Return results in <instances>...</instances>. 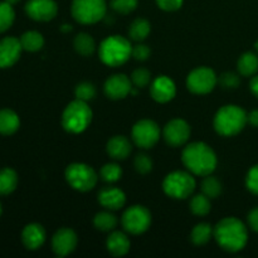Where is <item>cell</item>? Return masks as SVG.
<instances>
[{
    "mask_svg": "<svg viewBox=\"0 0 258 258\" xmlns=\"http://www.w3.org/2000/svg\"><path fill=\"white\" fill-rule=\"evenodd\" d=\"M3 213V207H2V203H0V216H2Z\"/></svg>",
    "mask_w": 258,
    "mask_h": 258,
    "instance_id": "7dc6e473",
    "label": "cell"
},
{
    "mask_svg": "<svg viewBox=\"0 0 258 258\" xmlns=\"http://www.w3.org/2000/svg\"><path fill=\"white\" fill-rule=\"evenodd\" d=\"M248 122L251 125L256 126L258 127V110H253L251 113L248 115Z\"/></svg>",
    "mask_w": 258,
    "mask_h": 258,
    "instance_id": "7bdbcfd3",
    "label": "cell"
},
{
    "mask_svg": "<svg viewBox=\"0 0 258 258\" xmlns=\"http://www.w3.org/2000/svg\"><path fill=\"white\" fill-rule=\"evenodd\" d=\"M92 120V111L87 102L76 98L68 103L62 115V125L71 134H81L90 126Z\"/></svg>",
    "mask_w": 258,
    "mask_h": 258,
    "instance_id": "5b68a950",
    "label": "cell"
},
{
    "mask_svg": "<svg viewBox=\"0 0 258 258\" xmlns=\"http://www.w3.org/2000/svg\"><path fill=\"white\" fill-rule=\"evenodd\" d=\"M28 17L37 22H49L57 15L58 7L54 0H29L25 4Z\"/></svg>",
    "mask_w": 258,
    "mask_h": 258,
    "instance_id": "4fadbf2b",
    "label": "cell"
},
{
    "mask_svg": "<svg viewBox=\"0 0 258 258\" xmlns=\"http://www.w3.org/2000/svg\"><path fill=\"white\" fill-rule=\"evenodd\" d=\"M238 72L244 77H251L258 71V55L253 52H246L239 57L237 63Z\"/></svg>",
    "mask_w": 258,
    "mask_h": 258,
    "instance_id": "603a6c76",
    "label": "cell"
},
{
    "mask_svg": "<svg viewBox=\"0 0 258 258\" xmlns=\"http://www.w3.org/2000/svg\"><path fill=\"white\" fill-rule=\"evenodd\" d=\"M130 239L122 232H113L106 242L108 252L115 257H122L130 251Z\"/></svg>",
    "mask_w": 258,
    "mask_h": 258,
    "instance_id": "44dd1931",
    "label": "cell"
},
{
    "mask_svg": "<svg viewBox=\"0 0 258 258\" xmlns=\"http://www.w3.org/2000/svg\"><path fill=\"white\" fill-rule=\"evenodd\" d=\"M107 154L115 160H125L131 153V144L127 138L122 135L113 136L106 146Z\"/></svg>",
    "mask_w": 258,
    "mask_h": 258,
    "instance_id": "ffe728a7",
    "label": "cell"
},
{
    "mask_svg": "<svg viewBox=\"0 0 258 258\" xmlns=\"http://www.w3.org/2000/svg\"><path fill=\"white\" fill-rule=\"evenodd\" d=\"M151 54L150 48L146 44H138L135 47H133V52H131V55L135 58L136 60H146Z\"/></svg>",
    "mask_w": 258,
    "mask_h": 258,
    "instance_id": "ab89813d",
    "label": "cell"
},
{
    "mask_svg": "<svg viewBox=\"0 0 258 258\" xmlns=\"http://www.w3.org/2000/svg\"><path fill=\"white\" fill-rule=\"evenodd\" d=\"M163 189L170 198L185 199L196 189V179L186 171H173L164 179Z\"/></svg>",
    "mask_w": 258,
    "mask_h": 258,
    "instance_id": "8992f818",
    "label": "cell"
},
{
    "mask_svg": "<svg viewBox=\"0 0 258 258\" xmlns=\"http://www.w3.org/2000/svg\"><path fill=\"white\" fill-rule=\"evenodd\" d=\"M75 49L77 53H80L83 57H88L92 54L96 49V43L93 38L87 33H80L77 37L75 38Z\"/></svg>",
    "mask_w": 258,
    "mask_h": 258,
    "instance_id": "484cf974",
    "label": "cell"
},
{
    "mask_svg": "<svg viewBox=\"0 0 258 258\" xmlns=\"http://www.w3.org/2000/svg\"><path fill=\"white\" fill-rule=\"evenodd\" d=\"M218 78L213 70L208 67H198L189 73L186 78V87L197 95H207L216 87Z\"/></svg>",
    "mask_w": 258,
    "mask_h": 258,
    "instance_id": "9c48e42d",
    "label": "cell"
},
{
    "mask_svg": "<svg viewBox=\"0 0 258 258\" xmlns=\"http://www.w3.org/2000/svg\"><path fill=\"white\" fill-rule=\"evenodd\" d=\"M98 202L101 206L110 211H118L125 206L126 196L121 189L108 186V188H103L102 190H100Z\"/></svg>",
    "mask_w": 258,
    "mask_h": 258,
    "instance_id": "d6986e66",
    "label": "cell"
},
{
    "mask_svg": "<svg viewBox=\"0 0 258 258\" xmlns=\"http://www.w3.org/2000/svg\"><path fill=\"white\" fill-rule=\"evenodd\" d=\"M20 126L19 116L10 108L0 110V134L2 135H13L17 133Z\"/></svg>",
    "mask_w": 258,
    "mask_h": 258,
    "instance_id": "7402d4cb",
    "label": "cell"
},
{
    "mask_svg": "<svg viewBox=\"0 0 258 258\" xmlns=\"http://www.w3.org/2000/svg\"><path fill=\"white\" fill-rule=\"evenodd\" d=\"M134 165L138 173L148 174L153 170V160L146 154H139L134 160Z\"/></svg>",
    "mask_w": 258,
    "mask_h": 258,
    "instance_id": "8d00e7d4",
    "label": "cell"
},
{
    "mask_svg": "<svg viewBox=\"0 0 258 258\" xmlns=\"http://www.w3.org/2000/svg\"><path fill=\"white\" fill-rule=\"evenodd\" d=\"M219 83L224 88H237L241 83V78L233 72H226L219 77Z\"/></svg>",
    "mask_w": 258,
    "mask_h": 258,
    "instance_id": "f35d334b",
    "label": "cell"
},
{
    "mask_svg": "<svg viewBox=\"0 0 258 258\" xmlns=\"http://www.w3.org/2000/svg\"><path fill=\"white\" fill-rule=\"evenodd\" d=\"M246 185L251 193L258 196V164L249 169L246 178Z\"/></svg>",
    "mask_w": 258,
    "mask_h": 258,
    "instance_id": "74e56055",
    "label": "cell"
},
{
    "mask_svg": "<svg viewBox=\"0 0 258 258\" xmlns=\"http://www.w3.org/2000/svg\"><path fill=\"white\" fill-rule=\"evenodd\" d=\"M97 174L92 166L82 163H73L66 169V180L78 191H90L97 184Z\"/></svg>",
    "mask_w": 258,
    "mask_h": 258,
    "instance_id": "52a82bcc",
    "label": "cell"
},
{
    "mask_svg": "<svg viewBox=\"0 0 258 258\" xmlns=\"http://www.w3.org/2000/svg\"><path fill=\"white\" fill-rule=\"evenodd\" d=\"M75 95L77 100L88 102V101H91L96 96V88L92 83L82 82L77 85L75 90Z\"/></svg>",
    "mask_w": 258,
    "mask_h": 258,
    "instance_id": "836d02e7",
    "label": "cell"
},
{
    "mask_svg": "<svg viewBox=\"0 0 258 258\" xmlns=\"http://www.w3.org/2000/svg\"><path fill=\"white\" fill-rule=\"evenodd\" d=\"M202 190L203 194H206L209 199L217 198L222 193V184L214 176L207 175L202 183Z\"/></svg>",
    "mask_w": 258,
    "mask_h": 258,
    "instance_id": "1f68e13d",
    "label": "cell"
},
{
    "mask_svg": "<svg viewBox=\"0 0 258 258\" xmlns=\"http://www.w3.org/2000/svg\"><path fill=\"white\" fill-rule=\"evenodd\" d=\"M15 12L13 5L7 2H0V33H4L13 25Z\"/></svg>",
    "mask_w": 258,
    "mask_h": 258,
    "instance_id": "f546056e",
    "label": "cell"
},
{
    "mask_svg": "<svg viewBox=\"0 0 258 258\" xmlns=\"http://www.w3.org/2000/svg\"><path fill=\"white\" fill-rule=\"evenodd\" d=\"M151 30L150 23L146 19L143 18H139V19L134 20L133 24L130 25V29H128V35L133 40L136 42H141V40L146 39V37L149 35Z\"/></svg>",
    "mask_w": 258,
    "mask_h": 258,
    "instance_id": "4316f807",
    "label": "cell"
},
{
    "mask_svg": "<svg viewBox=\"0 0 258 258\" xmlns=\"http://www.w3.org/2000/svg\"><path fill=\"white\" fill-rule=\"evenodd\" d=\"M217 243L228 252H238L246 247L248 241V232L246 226L236 217H227L222 219L214 228Z\"/></svg>",
    "mask_w": 258,
    "mask_h": 258,
    "instance_id": "6da1fadb",
    "label": "cell"
},
{
    "mask_svg": "<svg viewBox=\"0 0 258 258\" xmlns=\"http://www.w3.org/2000/svg\"><path fill=\"white\" fill-rule=\"evenodd\" d=\"M190 211L196 216H207L211 212V201L206 194H198L190 201Z\"/></svg>",
    "mask_w": 258,
    "mask_h": 258,
    "instance_id": "4dcf8cb0",
    "label": "cell"
},
{
    "mask_svg": "<svg viewBox=\"0 0 258 258\" xmlns=\"http://www.w3.org/2000/svg\"><path fill=\"white\" fill-rule=\"evenodd\" d=\"M249 87H251L252 93H253L256 97H258V76H254L251 80V83H249Z\"/></svg>",
    "mask_w": 258,
    "mask_h": 258,
    "instance_id": "ee69618b",
    "label": "cell"
},
{
    "mask_svg": "<svg viewBox=\"0 0 258 258\" xmlns=\"http://www.w3.org/2000/svg\"><path fill=\"white\" fill-rule=\"evenodd\" d=\"M248 224L252 231L258 232V208L252 209L248 213Z\"/></svg>",
    "mask_w": 258,
    "mask_h": 258,
    "instance_id": "b9f144b4",
    "label": "cell"
},
{
    "mask_svg": "<svg viewBox=\"0 0 258 258\" xmlns=\"http://www.w3.org/2000/svg\"><path fill=\"white\" fill-rule=\"evenodd\" d=\"M105 93L111 100H122L128 93H131V81L127 76L118 73L113 75L106 81L105 83Z\"/></svg>",
    "mask_w": 258,
    "mask_h": 258,
    "instance_id": "2e32d148",
    "label": "cell"
},
{
    "mask_svg": "<svg viewBox=\"0 0 258 258\" xmlns=\"http://www.w3.org/2000/svg\"><path fill=\"white\" fill-rule=\"evenodd\" d=\"M18 185V175L15 170L4 168L0 170V196H8L13 193Z\"/></svg>",
    "mask_w": 258,
    "mask_h": 258,
    "instance_id": "cb8c5ba5",
    "label": "cell"
},
{
    "mask_svg": "<svg viewBox=\"0 0 258 258\" xmlns=\"http://www.w3.org/2000/svg\"><path fill=\"white\" fill-rule=\"evenodd\" d=\"M183 2L184 0H156V4L165 12H174V10L180 9Z\"/></svg>",
    "mask_w": 258,
    "mask_h": 258,
    "instance_id": "60d3db41",
    "label": "cell"
},
{
    "mask_svg": "<svg viewBox=\"0 0 258 258\" xmlns=\"http://www.w3.org/2000/svg\"><path fill=\"white\" fill-rule=\"evenodd\" d=\"M248 122V115L236 105L223 106L214 117V128L222 136H233L241 133Z\"/></svg>",
    "mask_w": 258,
    "mask_h": 258,
    "instance_id": "3957f363",
    "label": "cell"
},
{
    "mask_svg": "<svg viewBox=\"0 0 258 258\" xmlns=\"http://www.w3.org/2000/svg\"><path fill=\"white\" fill-rule=\"evenodd\" d=\"M19 40L23 49L28 52H38L44 45V38L39 32H35V30L25 32Z\"/></svg>",
    "mask_w": 258,
    "mask_h": 258,
    "instance_id": "d4e9b609",
    "label": "cell"
},
{
    "mask_svg": "<svg viewBox=\"0 0 258 258\" xmlns=\"http://www.w3.org/2000/svg\"><path fill=\"white\" fill-rule=\"evenodd\" d=\"M111 7L120 14H128L138 7V0H112Z\"/></svg>",
    "mask_w": 258,
    "mask_h": 258,
    "instance_id": "d590c367",
    "label": "cell"
},
{
    "mask_svg": "<svg viewBox=\"0 0 258 258\" xmlns=\"http://www.w3.org/2000/svg\"><path fill=\"white\" fill-rule=\"evenodd\" d=\"M151 97L160 103H166L175 97L176 87L173 80L166 76H159L153 81L150 87Z\"/></svg>",
    "mask_w": 258,
    "mask_h": 258,
    "instance_id": "e0dca14e",
    "label": "cell"
},
{
    "mask_svg": "<svg viewBox=\"0 0 258 258\" xmlns=\"http://www.w3.org/2000/svg\"><path fill=\"white\" fill-rule=\"evenodd\" d=\"M160 138V128L153 120H140L133 127V140L139 148L150 149Z\"/></svg>",
    "mask_w": 258,
    "mask_h": 258,
    "instance_id": "8fae6325",
    "label": "cell"
},
{
    "mask_svg": "<svg viewBox=\"0 0 258 258\" xmlns=\"http://www.w3.org/2000/svg\"><path fill=\"white\" fill-rule=\"evenodd\" d=\"M93 224L98 231L110 232L117 226V218L110 212H101L93 218Z\"/></svg>",
    "mask_w": 258,
    "mask_h": 258,
    "instance_id": "f1b7e54d",
    "label": "cell"
},
{
    "mask_svg": "<svg viewBox=\"0 0 258 258\" xmlns=\"http://www.w3.org/2000/svg\"><path fill=\"white\" fill-rule=\"evenodd\" d=\"M107 10L105 0H73L72 15L81 24H95L103 19Z\"/></svg>",
    "mask_w": 258,
    "mask_h": 258,
    "instance_id": "ba28073f",
    "label": "cell"
},
{
    "mask_svg": "<svg viewBox=\"0 0 258 258\" xmlns=\"http://www.w3.org/2000/svg\"><path fill=\"white\" fill-rule=\"evenodd\" d=\"M151 73L145 68H138L131 75V82L135 85L136 88H144L150 83Z\"/></svg>",
    "mask_w": 258,
    "mask_h": 258,
    "instance_id": "e575fe53",
    "label": "cell"
},
{
    "mask_svg": "<svg viewBox=\"0 0 258 258\" xmlns=\"http://www.w3.org/2000/svg\"><path fill=\"white\" fill-rule=\"evenodd\" d=\"M190 138V126L181 118L169 121L164 127V139L166 144L173 148L184 145Z\"/></svg>",
    "mask_w": 258,
    "mask_h": 258,
    "instance_id": "7c38bea8",
    "label": "cell"
},
{
    "mask_svg": "<svg viewBox=\"0 0 258 258\" xmlns=\"http://www.w3.org/2000/svg\"><path fill=\"white\" fill-rule=\"evenodd\" d=\"M23 47L20 40L14 37L3 38L0 40V68H9L18 62Z\"/></svg>",
    "mask_w": 258,
    "mask_h": 258,
    "instance_id": "9a60e30c",
    "label": "cell"
},
{
    "mask_svg": "<svg viewBox=\"0 0 258 258\" xmlns=\"http://www.w3.org/2000/svg\"><path fill=\"white\" fill-rule=\"evenodd\" d=\"M183 164L196 175H211L217 168V155L213 149L204 143H193L186 146L181 155Z\"/></svg>",
    "mask_w": 258,
    "mask_h": 258,
    "instance_id": "7a4b0ae2",
    "label": "cell"
},
{
    "mask_svg": "<svg viewBox=\"0 0 258 258\" xmlns=\"http://www.w3.org/2000/svg\"><path fill=\"white\" fill-rule=\"evenodd\" d=\"M5 2L9 3V4H12V5H14V4H17V3H19L20 0H5Z\"/></svg>",
    "mask_w": 258,
    "mask_h": 258,
    "instance_id": "f6af8a7d",
    "label": "cell"
},
{
    "mask_svg": "<svg viewBox=\"0 0 258 258\" xmlns=\"http://www.w3.org/2000/svg\"><path fill=\"white\" fill-rule=\"evenodd\" d=\"M100 175L107 183H115V181L120 180L121 175H122V169L120 168V165L115 163L106 164V165L101 168Z\"/></svg>",
    "mask_w": 258,
    "mask_h": 258,
    "instance_id": "d6a6232c",
    "label": "cell"
},
{
    "mask_svg": "<svg viewBox=\"0 0 258 258\" xmlns=\"http://www.w3.org/2000/svg\"><path fill=\"white\" fill-rule=\"evenodd\" d=\"M72 29V28H71V25H63V28H62V30H71Z\"/></svg>",
    "mask_w": 258,
    "mask_h": 258,
    "instance_id": "bcb514c9",
    "label": "cell"
},
{
    "mask_svg": "<svg viewBox=\"0 0 258 258\" xmlns=\"http://www.w3.org/2000/svg\"><path fill=\"white\" fill-rule=\"evenodd\" d=\"M22 242L30 251L40 248L45 242V229L38 223H30L22 232Z\"/></svg>",
    "mask_w": 258,
    "mask_h": 258,
    "instance_id": "ac0fdd59",
    "label": "cell"
},
{
    "mask_svg": "<svg viewBox=\"0 0 258 258\" xmlns=\"http://www.w3.org/2000/svg\"><path fill=\"white\" fill-rule=\"evenodd\" d=\"M77 234L71 228H62L55 232L52 238L53 252L58 257H66L75 251L77 246Z\"/></svg>",
    "mask_w": 258,
    "mask_h": 258,
    "instance_id": "5bb4252c",
    "label": "cell"
},
{
    "mask_svg": "<svg viewBox=\"0 0 258 258\" xmlns=\"http://www.w3.org/2000/svg\"><path fill=\"white\" fill-rule=\"evenodd\" d=\"M100 58L110 67H118L128 60L133 52L130 42L121 35H111L100 45Z\"/></svg>",
    "mask_w": 258,
    "mask_h": 258,
    "instance_id": "277c9868",
    "label": "cell"
},
{
    "mask_svg": "<svg viewBox=\"0 0 258 258\" xmlns=\"http://www.w3.org/2000/svg\"><path fill=\"white\" fill-rule=\"evenodd\" d=\"M212 233H213V228H212L211 224L199 223L191 231L190 238L194 244H197V246H203V244H206L211 239Z\"/></svg>",
    "mask_w": 258,
    "mask_h": 258,
    "instance_id": "83f0119b",
    "label": "cell"
},
{
    "mask_svg": "<svg viewBox=\"0 0 258 258\" xmlns=\"http://www.w3.org/2000/svg\"><path fill=\"white\" fill-rule=\"evenodd\" d=\"M256 48H257V50H258V40H257V43H256Z\"/></svg>",
    "mask_w": 258,
    "mask_h": 258,
    "instance_id": "c3c4849f",
    "label": "cell"
},
{
    "mask_svg": "<svg viewBox=\"0 0 258 258\" xmlns=\"http://www.w3.org/2000/svg\"><path fill=\"white\" fill-rule=\"evenodd\" d=\"M122 226L131 234H141L149 229L151 224V213L143 206H133L123 213Z\"/></svg>",
    "mask_w": 258,
    "mask_h": 258,
    "instance_id": "30bf717a",
    "label": "cell"
}]
</instances>
